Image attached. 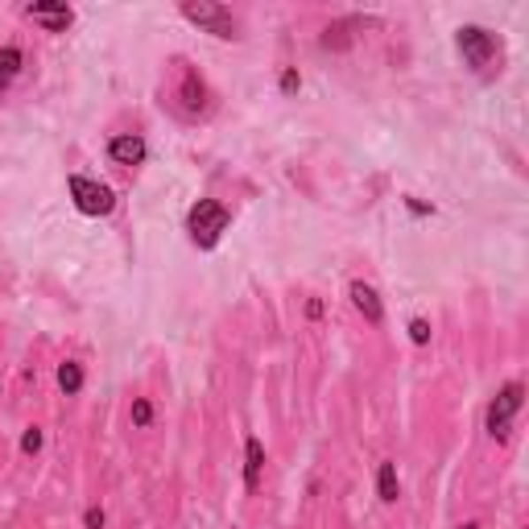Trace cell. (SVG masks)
I'll return each mask as SVG.
<instances>
[{"label": "cell", "mask_w": 529, "mask_h": 529, "mask_svg": "<svg viewBox=\"0 0 529 529\" xmlns=\"http://www.w3.org/2000/svg\"><path fill=\"white\" fill-rule=\"evenodd\" d=\"M182 17L195 21V26H203L207 34H215V38H236V21H232V13L219 9V4H211V0H187V4H182Z\"/></svg>", "instance_id": "3957f363"}, {"label": "cell", "mask_w": 529, "mask_h": 529, "mask_svg": "<svg viewBox=\"0 0 529 529\" xmlns=\"http://www.w3.org/2000/svg\"><path fill=\"white\" fill-rule=\"evenodd\" d=\"M352 303H356V310H360L368 323H380V315H385V310H380L377 290H368L364 281H356V286H352Z\"/></svg>", "instance_id": "9c48e42d"}, {"label": "cell", "mask_w": 529, "mask_h": 529, "mask_svg": "<svg viewBox=\"0 0 529 529\" xmlns=\"http://www.w3.org/2000/svg\"><path fill=\"white\" fill-rule=\"evenodd\" d=\"M178 79H182V88H178V104H182V112L187 116H199L207 108V88H203V79L195 71H187V63H178Z\"/></svg>", "instance_id": "8992f818"}, {"label": "cell", "mask_w": 529, "mask_h": 529, "mask_svg": "<svg viewBox=\"0 0 529 529\" xmlns=\"http://www.w3.org/2000/svg\"><path fill=\"white\" fill-rule=\"evenodd\" d=\"M108 153H112V162H120V165H137L141 157H145V141L141 137H116L112 145H108Z\"/></svg>", "instance_id": "ba28073f"}, {"label": "cell", "mask_w": 529, "mask_h": 529, "mask_svg": "<svg viewBox=\"0 0 529 529\" xmlns=\"http://www.w3.org/2000/svg\"><path fill=\"white\" fill-rule=\"evenodd\" d=\"M150 418H153L150 402H137V405H133V422H137V426H145V422H150Z\"/></svg>", "instance_id": "9a60e30c"}, {"label": "cell", "mask_w": 529, "mask_h": 529, "mask_svg": "<svg viewBox=\"0 0 529 529\" xmlns=\"http://www.w3.org/2000/svg\"><path fill=\"white\" fill-rule=\"evenodd\" d=\"M459 50H464V58L472 66H476L479 75H501V63H504V50H501V42L492 38L488 29H479V26H467L459 29Z\"/></svg>", "instance_id": "6da1fadb"}, {"label": "cell", "mask_w": 529, "mask_h": 529, "mask_svg": "<svg viewBox=\"0 0 529 529\" xmlns=\"http://www.w3.org/2000/svg\"><path fill=\"white\" fill-rule=\"evenodd\" d=\"M224 227H227L224 203L199 199L195 207H190V240H195L199 249H215V240H219V232H224Z\"/></svg>", "instance_id": "7a4b0ae2"}, {"label": "cell", "mask_w": 529, "mask_h": 529, "mask_svg": "<svg viewBox=\"0 0 529 529\" xmlns=\"http://www.w3.org/2000/svg\"><path fill=\"white\" fill-rule=\"evenodd\" d=\"M459 529H479V525H459Z\"/></svg>", "instance_id": "d6986e66"}, {"label": "cell", "mask_w": 529, "mask_h": 529, "mask_svg": "<svg viewBox=\"0 0 529 529\" xmlns=\"http://www.w3.org/2000/svg\"><path fill=\"white\" fill-rule=\"evenodd\" d=\"M42 447V430H26V439H21V451H38Z\"/></svg>", "instance_id": "2e32d148"}, {"label": "cell", "mask_w": 529, "mask_h": 529, "mask_svg": "<svg viewBox=\"0 0 529 529\" xmlns=\"http://www.w3.org/2000/svg\"><path fill=\"white\" fill-rule=\"evenodd\" d=\"M58 385H63L66 393H79V385H83V368H79V364H63V368H58Z\"/></svg>", "instance_id": "4fadbf2b"}, {"label": "cell", "mask_w": 529, "mask_h": 529, "mask_svg": "<svg viewBox=\"0 0 529 529\" xmlns=\"http://www.w3.org/2000/svg\"><path fill=\"white\" fill-rule=\"evenodd\" d=\"M377 484H380V501H397V467L393 464H380V476H377Z\"/></svg>", "instance_id": "8fae6325"}, {"label": "cell", "mask_w": 529, "mask_h": 529, "mask_svg": "<svg viewBox=\"0 0 529 529\" xmlns=\"http://www.w3.org/2000/svg\"><path fill=\"white\" fill-rule=\"evenodd\" d=\"M88 529H104V513H100V509H88Z\"/></svg>", "instance_id": "e0dca14e"}, {"label": "cell", "mask_w": 529, "mask_h": 529, "mask_svg": "<svg viewBox=\"0 0 529 529\" xmlns=\"http://www.w3.org/2000/svg\"><path fill=\"white\" fill-rule=\"evenodd\" d=\"M71 195H75V207L83 215H108L112 211V190L91 182V178H71Z\"/></svg>", "instance_id": "277c9868"}, {"label": "cell", "mask_w": 529, "mask_h": 529, "mask_svg": "<svg viewBox=\"0 0 529 529\" xmlns=\"http://www.w3.org/2000/svg\"><path fill=\"white\" fill-rule=\"evenodd\" d=\"M261 464H264V451H261V442L249 439V488H257V479H261Z\"/></svg>", "instance_id": "7c38bea8"}, {"label": "cell", "mask_w": 529, "mask_h": 529, "mask_svg": "<svg viewBox=\"0 0 529 529\" xmlns=\"http://www.w3.org/2000/svg\"><path fill=\"white\" fill-rule=\"evenodd\" d=\"M281 88L294 91V88H298V75H294V71H286V79H281Z\"/></svg>", "instance_id": "ac0fdd59"}, {"label": "cell", "mask_w": 529, "mask_h": 529, "mask_svg": "<svg viewBox=\"0 0 529 529\" xmlns=\"http://www.w3.org/2000/svg\"><path fill=\"white\" fill-rule=\"evenodd\" d=\"M26 13H29V21H38V26L54 29V34H58V29H66L71 21H75V13H71L66 4H29Z\"/></svg>", "instance_id": "52a82bcc"}, {"label": "cell", "mask_w": 529, "mask_h": 529, "mask_svg": "<svg viewBox=\"0 0 529 529\" xmlns=\"http://www.w3.org/2000/svg\"><path fill=\"white\" fill-rule=\"evenodd\" d=\"M17 71H21V54H17V50H0V91L13 83Z\"/></svg>", "instance_id": "30bf717a"}, {"label": "cell", "mask_w": 529, "mask_h": 529, "mask_svg": "<svg viewBox=\"0 0 529 529\" xmlns=\"http://www.w3.org/2000/svg\"><path fill=\"white\" fill-rule=\"evenodd\" d=\"M517 410H521V385H504L501 397H496V402H492V410H488V430L496 434V439H504V434H509Z\"/></svg>", "instance_id": "5b68a950"}, {"label": "cell", "mask_w": 529, "mask_h": 529, "mask_svg": "<svg viewBox=\"0 0 529 529\" xmlns=\"http://www.w3.org/2000/svg\"><path fill=\"white\" fill-rule=\"evenodd\" d=\"M410 340H414V343H426L430 340V327L422 323V318H414V323H410Z\"/></svg>", "instance_id": "5bb4252c"}]
</instances>
